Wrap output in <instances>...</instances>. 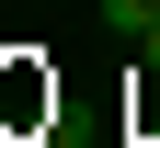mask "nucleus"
<instances>
[{
    "mask_svg": "<svg viewBox=\"0 0 160 148\" xmlns=\"http://www.w3.org/2000/svg\"><path fill=\"white\" fill-rule=\"evenodd\" d=\"M149 23H160V0H103V34H126V46H137Z\"/></svg>",
    "mask_w": 160,
    "mask_h": 148,
    "instance_id": "1",
    "label": "nucleus"
},
{
    "mask_svg": "<svg viewBox=\"0 0 160 148\" xmlns=\"http://www.w3.org/2000/svg\"><path fill=\"white\" fill-rule=\"evenodd\" d=\"M137 57H149V69H160V23H149V34H137Z\"/></svg>",
    "mask_w": 160,
    "mask_h": 148,
    "instance_id": "2",
    "label": "nucleus"
}]
</instances>
